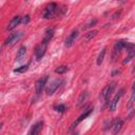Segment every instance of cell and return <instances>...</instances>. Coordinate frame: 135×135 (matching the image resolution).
<instances>
[{
	"label": "cell",
	"instance_id": "obj_2",
	"mask_svg": "<svg viewBox=\"0 0 135 135\" xmlns=\"http://www.w3.org/2000/svg\"><path fill=\"white\" fill-rule=\"evenodd\" d=\"M115 88H116V83H115V82H111V83L107 84V85L102 89V91H101V93H100V98L103 99V100H108L109 97H110V96L112 95V93L114 92Z\"/></svg>",
	"mask_w": 135,
	"mask_h": 135
},
{
	"label": "cell",
	"instance_id": "obj_13",
	"mask_svg": "<svg viewBox=\"0 0 135 135\" xmlns=\"http://www.w3.org/2000/svg\"><path fill=\"white\" fill-rule=\"evenodd\" d=\"M20 22H21V17H20V16H15V17L11 20V22L8 23L6 30H7V31H12V30H14Z\"/></svg>",
	"mask_w": 135,
	"mask_h": 135
},
{
	"label": "cell",
	"instance_id": "obj_8",
	"mask_svg": "<svg viewBox=\"0 0 135 135\" xmlns=\"http://www.w3.org/2000/svg\"><path fill=\"white\" fill-rule=\"evenodd\" d=\"M46 45L47 44H45V43H42L41 42V44H39L37 47H36V51H35V56H36V60H41L42 59V57L44 56V54H45V51H46Z\"/></svg>",
	"mask_w": 135,
	"mask_h": 135
},
{
	"label": "cell",
	"instance_id": "obj_9",
	"mask_svg": "<svg viewBox=\"0 0 135 135\" xmlns=\"http://www.w3.org/2000/svg\"><path fill=\"white\" fill-rule=\"evenodd\" d=\"M77 37H78V31L77 30H74V31H72V33L68 36V38L65 39V46H68V47H70V46H72L73 44H74V42L76 41V39H77Z\"/></svg>",
	"mask_w": 135,
	"mask_h": 135
},
{
	"label": "cell",
	"instance_id": "obj_4",
	"mask_svg": "<svg viewBox=\"0 0 135 135\" xmlns=\"http://www.w3.org/2000/svg\"><path fill=\"white\" fill-rule=\"evenodd\" d=\"M47 79H49V76L46 75V76H43V77H41L40 79L37 80V82L35 84V91H36L37 95H40L42 93V91H43V89H44V86L46 84Z\"/></svg>",
	"mask_w": 135,
	"mask_h": 135
},
{
	"label": "cell",
	"instance_id": "obj_21",
	"mask_svg": "<svg viewBox=\"0 0 135 135\" xmlns=\"http://www.w3.org/2000/svg\"><path fill=\"white\" fill-rule=\"evenodd\" d=\"M86 97H88V93H86V92H83V93L81 94V96H80V98H79V101H78V104L80 105L81 103H83V102H84V100L86 99Z\"/></svg>",
	"mask_w": 135,
	"mask_h": 135
},
{
	"label": "cell",
	"instance_id": "obj_3",
	"mask_svg": "<svg viewBox=\"0 0 135 135\" xmlns=\"http://www.w3.org/2000/svg\"><path fill=\"white\" fill-rule=\"evenodd\" d=\"M22 36H23L22 32H16V33L11 34L7 37V39L5 40V45H13V44H15L16 42H18L22 38Z\"/></svg>",
	"mask_w": 135,
	"mask_h": 135
},
{
	"label": "cell",
	"instance_id": "obj_22",
	"mask_svg": "<svg viewBox=\"0 0 135 135\" xmlns=\"http://www.w3.org/2000/svg\"><path fill=\"white\" fill-rule=\"evenodd\" d=\"M96 23H97V20H96V19H94V20H91L89 23H86L85 25H83V28H85V30H86V28L91 27L92 25H94V24H96Z\"/></svg>",
	"mask_w": 135,
	"mask_h": 135
},
{
	"label": "cell",
	"instance_id": "obj_25",
	"mask_svg": "<svg viewBox=\"0 0 135 135\" xmlns=\"http://www.w3.org/2000/svg\"><path fill=\"white\" fill-rule=\"evenodd\" d=\"M118 1H119V2H126L127 0H118Z\"/></svg>",
	"mask_w": 135,
	"mask_h": 135
},
{
	"label": "cell",
	"instance_id": "obj_5",
	"mask_svg": "<svg viewBox=\"0 0 135 135\" xmlns=\"http://www.w3.org/2000/svg\"><path fill=\"white\" fill-rule=\"evenodd\" d=\"M92 112H93V108H90V109H88L86 111H84V112H83V113H82V114H81V115H80V116H79V117H78V118L71 124V127H70V131L73 130V129H75V128H76V127H77L83 119H85L88 116H90Z\"/></svg>",
	"mask_w": 135,
	"mask_h": 135
},
{
	"label": "cell",
	"instance_id": "obj_17",
	"mask_svg": "<svg viewBox=\"0 0 135 135\" xmlns=\"http://www.w3.org/2000/svg\"><path fill=\"white\" fill-rule=\"evenodd\" d=\"M105 51H107V49L104 47V49H102L101 52L99 53V55H98V57H97V60H96L97 65H101V63L103 62V59H104V56H105Z\"/></svg>",
	"mask_w": 135,
	"mask_h": 135
},
{
	"label": "cell",
	"instance_id": "obj_24",
	"mask_svg": "<svg viewBox=\"0 0 135 135\" xmlns=\"http://www.w3.org/2000/svg\"><path fill=\"white\" fill-rule=\"evenodd\" d=\"M120 73V71H118V70H116V71H114L113 73H112V76H115L116 74H119Z\"/></svg>",
	"mask_w": 135,
	"mask_h": 135
},
{
	"label": "cell",
	"instance_id": "obj_14",
	"mask_svg": "<svg viewBox=\"0 0 135 135\" xmlns=\"http://www.w3.org/2000/svg\"><path fill=\"white\" fill-rule=\"evenodd\" d=\"M127 40H123V39H120V40H117L115 42V45H114V51L116 52H121L124 47H126V44H127Z\"/></svg>",
	"mask_w": 135,
	"mask_h": 135
},
{
	"label": "cell",
	"instance_id": "obj_10",
	"mask_svg": "<svg viewBox=\"0 0 135 135\" xmlns=\"http://www.w3.org/2000/svg\"><path fill=\"white\" fill-rule=\"evenodd\" d=\"M122 124H123V120L121 119V118H116V119H114L113 121H112V128H113V133L114 134H117L120 130H121V128H122Z\"/></svg>",
	"mask_w": 135,
	"mask_h": 135
},
{
	"label": "cell",
	"instance_id": "obj_23",
	"mask_svg": "<svg viewBox=\"0 0 135 135\" xmlns=\"http://www.w3.org/2000/svg\"><path fill=\"white\" fill-rule=\"evenodd\" d=\"M21 22H22L24 25H26V24L30 22V16L26 15V16H24L23 18H21Z\"/></svg>",
	"mask_w": 135,
	"mask_h": 135
},
{
	"label": "cell",
	"instance_id": "obj_19",
	"mask_svg": "<svg viewBox=\"0 0 135 135\" xmlns=\"http://www.w3.org/2000/svg\"><path fill=\"white\" fill-rule=\"evenodd\" d=\"M28 65H30V63H26L25 65H21V66H19V68H17V69H15V70H14V73H24V72H26V71H27Z\"/></svg>",
	"mask_w": 135,
	"mask_h": 135
},
{
	"label": "cell",
	"instance_id": "obj_18",
	"mask_svg": "<svg viewBox=\"0 0 135 135\" xmlns=\"http://www.w3.org/2000/svg\"><path fill=\"white\" fill-rule=\"evenodd\" d=\"M68 70H69V68L66 65H60V66L55 69V73L56 74H64L68 72Z\"/></svg>",
	"mask_w": 135,
	"mask_h": 135
},
{
	"label": "cell",
	"instance_id": "obj_16",
	"mask_svg": "<svg viewBox=\"0 0 135 135\" xmlns=\"http://www.w3.org/2000/svg\"><path fill=\"white\" fill-rule=\"evenodd\" d=\"M98 33V31H96V30H93V31H90V32H88L86 34H84V37H83V39L85 40V41H90L91 39H93L95 36H96V34Z\"/></svg>",
	"mask_w": 135,
	"mask_h": 135
},
{
	"label": "cell",
	"instance_id": "obj_12",
	"mask_svg": "<svg viewBox=\"0 0 135 135\" xmlns=\"http://www.w3.org/2000/svg\"><path fill=\"white\" fill-rule=\"evenodd\" d=\"M54 32H55V28H54V27H49V28H46V30H45V33H44V37H43L42 43L47 44V43L51 41V39L53 38Z\"/></svg>",
	"mask_w": 135,
	"mask_h": 135
},
{
	"label": "cell",
	"instance_id": "obj_1",
	"mask_svg": "<svg viewBox=\"0 0 135 135\" xmlns=\"http://www.w3.org/2000/svg\"><path fill=\"white\" fill-rule=\"evenodd\" d=\"M58 13V5L56 3H50L45 9H44V13H43V18L44 19H51V18H54Z\"/></svg>",
	"mask_w": 135,
	"mask_h": 135
},
{
	"label": "cell",
	"instance_id": "obj_20",
	"mask_svg": "<svg viewBox=\"0 0 135 135\" xmlns=\"http://www.w3.org/2000/svg\"><path fill=\"white\" fill-rule=\"evenodd\" d=\"M55 110H56L57 112H59V113H63V112L66 110V108H65L64 104H58V105L55 107Z\"/></svg>",
	"mask_w": 135,
	"mask_h": 135
},
{
	"label": "cell",
	"instance_id": "obj_6",
	"mask_svg": "<svg viewBox=\"0 0 135 135\" xmlns=\"http://www.w3.org/2000/svg\"><path fill=\"white\" fill-rule=\"evenodd\" d=\"M61 82H62L61 79H54V80L47 85V88H46V90H45L46 94H47V95H53V94L56 92V90L60 86V83H61Z\"/></svg>",
	"mask_w": 135,
	"mask_h": 135
},
{
	"label": "cell",
	"instance_id": "obj_7",
	"mask_svg": "<svg viewBox=\"0 0 135 135\" xmlns=\"http://www.w3.org/2000/svg\"><path fill=\"white\" fill-rule=\"evenodd\" d=\"M123 92H124V90L121 89V90L114 96V98L110 101V104H109V109H110V111H112V112L115 111V109H116V107H117V104H118V102H119L121 96L123 95Z\"/></svg>",
	"mask_w": 135,
	"mask_h": 135
},
{
	"label": "cell",
	"instance_id": "obj_11",
	"mask_svg": "<svg viewBox=\"0 0 135 135\" xmlns=\"http://www.w3.org/2000/svg\"><path fill=\"white\" fill-rule=\"evenodd\" d=\"M42 128H43V121H38V122H36V123L32 127V129L28 131V134H30V135H37V134H39V133L41 132Z\"/></svg>",
	"mask_w": 135,
	"mask_h": 135
},
{
	"label": "cell",
	"instance_id": "obj_15",
	"mask_svg": "<svg viewBox=\"0 0 135 135\" xmlns=\"http://www.w3.org/2000/svg\"><path fill=\"white\" fill-rule=\"evenodd\" d=\"M25 52H26V47L25 46H20L19 50H18V53H17V56H16V60L17 61H21L23 59V57L25 56Z\"/></svg>",
	"mask_w": 135,
	"mask_h": 135
}]
</instances>
